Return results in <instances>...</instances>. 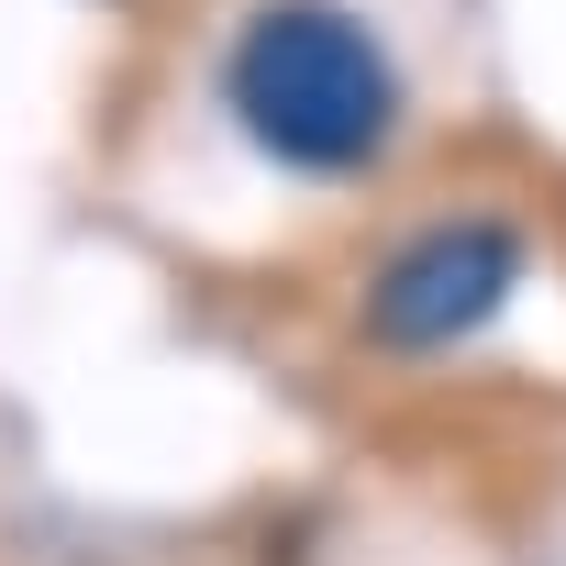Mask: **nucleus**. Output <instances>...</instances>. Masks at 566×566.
I'll return each mask as SVG.
<instances>
[{
    "label": "nucleus",
    "mask_w": 566,
    "mask_h": 566,
    "mask_svg": "<svg viewBox=\"0 0 566 566\" xmlns=\"http://www.w3.org/2000/svg\"><path fill=\"white\" fill-rule=\"evenodd\" d=\"M222 101L233 123L301 178H356L389 123H400V78L389 45L345 12V0H266L222 56Z\"/></svg>",
    "instance_id": "1"
},
{
    "label": "nucleus",
    "mask_w": 566,
    "mask_h": 566,
    "mask_svg": "<svg viewBox=\"0 0 566 566\" xmlns=\"http://www.w3.org/2000/svg\"><path fill=\"white\" fill-rule=\"evenodd\" d=\"M522 233L511 222H489V211H455V222H422V233H400L389 255H378V277H367V345L378 356H444V345H467L478 323H500V301L522 290Z\"/></svg>",
    "instance_id": "2"
}]
</instances>
